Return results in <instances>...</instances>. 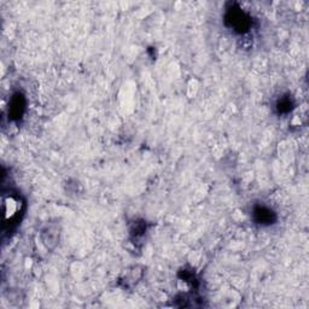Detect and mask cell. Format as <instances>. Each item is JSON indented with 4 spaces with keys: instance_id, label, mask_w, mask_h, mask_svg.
I'll return each mask as SVG.
<instances>
[{
    "instance_id": "7a4b0ae2",
    "label": "cell",
    "mask_w": 309,
    "mask_h": 309,
    "mask_svg": "<svg viewBox=\"0 0 309 309\" xmlns=\"http://www.w3.org/2000/svg\"><path fill=\"white\" fill-rule=\"evenodd\" d=\"M59 241V229L54 225L47 226L41 231V242L47 249H53Z\"/></svg>"
},
{
    "instance_id": "277c9868",
    "label": "cell",
    "mask_w": 309,
    "mask_h": 309,
    "mask_svg": "<svg viewBox=\"0 0 309 309\" xmlns=\"http://www.w3.org/2000/svg\"><path fill=\"white\" fill-rule=\"evenodd\" d=\"M198 81L195 80V79H192V80L190 81L189 85H187V95H189L190 98H193L197 95V91H198Z\"/></svg>"
},
{
    "instance_id": "3957f363",
    "label": "cell",
    "mask_w": 309,
    "mask_h": 309,
    "mask_svg": "<svg viewBox=\"0 0 309 309\" xmlns=\"http://www.w3.org/2000/svg\"><path fill=\"white\" fill-rule=\"evenodd\" d=\"M23 109H24L23 97L21 95H15L11 101L10 108H9V115H11V117H14V119H18V117H21V115H22Z\"/></svg>"
},
{
    "instance_id": "6da1fadb",
    "label": "cell",
    "mask_w": 309,
    "mask_h": 309,
    "mask_svg": "<svg viewBox=\"0 0 309 309\" xmlns=\"http://www.w3.org/2000/svg\"><path fill=\"white\" fill-rule=\"evenodd\" d=\"M23 203L18 196L8 195L3 197V208H4V229L16 223L22 213Z\"/></svg>"
}]
</instances>
